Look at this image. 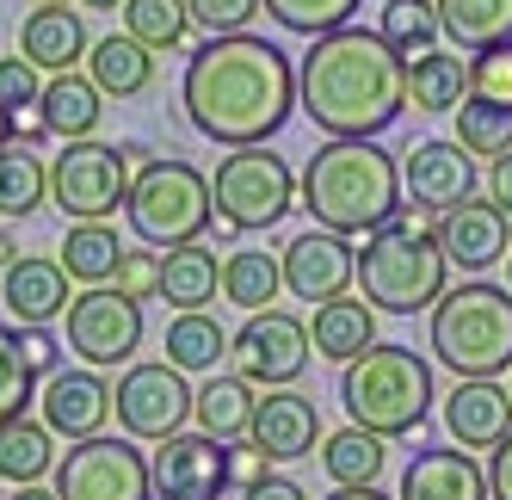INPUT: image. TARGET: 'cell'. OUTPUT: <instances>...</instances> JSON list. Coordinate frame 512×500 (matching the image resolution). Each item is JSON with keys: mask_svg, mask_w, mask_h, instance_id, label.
Returning <instances> with one entry per match:
<instances>
[{"mask_svg": "<svg viewBox=\"0 0 512 500\" xmlns=\"http://www.w3.org/2000/svg\"><path fill=\"white\" fill-rule=\"evenodd\" d=\"M179 99H186V118L204 142L247 149V142L278 136L284 118L297 112V68L272 38L223 31V38H204L192 50Z\"/></svg>", "mask_w": 512, "mask_h": 500, "instance_id": "1", "label": "cell"}, {"mask_svg": "<svg viewBox=\"0 0 512 500\" xmlns=\"http://www.w3.org/2000/svg\"><path fill=\"white\" fill-rule=\"evenodd\" d=\"M297 105L321 136H383L408 112V62L383 44V31L334 25L309 38L297 62Z\"/></svg>", "mask_w": 512, "mask_h": 500, "instance_id": "2", "label": "cell"}, {"mask_svg": "<svg viewBox=\"0 0 512 500\" xmlns=\"http://www.w3.org/2000/svg\"><path fill=\"white\" fill-rule=\"evenodd\" d=\"M297 204L321 229L371 235L401 204V161L371 136H327L297 173Z\"/></svg>", "mask_w": 512, "mask_h": 500, "instance_id": "3", "label": "cell"}, {"mask_svg": "<svg viewBox=\"0 0 512 500\" xmlns=\"http://www.w3.org/2000/svg\"><path fill=\"white\" fill-rule=\"evenodd\" d=\"M432 359L451 377H506L512 371V284H445V297L432 303V328H426Z\"/></svg>", "mask_w": 512, "mask_h": 500, "instance_id": "4", "label": "cell"}, {"mask_svg": "<svg viewBox=\"0 0 512 500\" xmlns=\"http://www.w3.org/2000/svg\"><path fill=\"white\" fill-rule=\"evenodd\" d=\"M432 365L420 359L414 346H364L358 359L340 365V402L352 414V426H371L383 439H408L426 426L432 414Z\"/></svg>", "mask_w": 512, "mask_h": 500, "instance_id": "5", "label": "cell"}, {"mask_svg": "<svg viewBox=\"0 0 512 500\" xmlns=\"http://www.w3.org/2000/svg\"><path fill=\"white\" fill-rule=\"evenodd\" d=\"M451 284V260L438 235H420V229H401L395 217L377 223L358 247V291L377 315H420L445 297Z\"/></svg>", "mask_w": 512, "mask_h": 500, "instance_id": "6", "label": "cell"}, {"mask_svg": "<svg viewBox=\"0 0 512 500\" xmlns=\"http://www.w3.org/2000/svg\"><path fill=\"white\" fill-rule=\"evenodd\" d=\"M124 217H130V235L142 247H186V241H204L210 235V173H198L192 161H142L136 180H130V198H124Z\"/></svg>", "mask_w": 512, "mask_h": 500, "instance_id": "7", "label": "cell"}, {"mask_svg": "<svg viewBox=\"0 0 512 500\" xmlns=\"http://www.w3.org/2000/svg\"><path fill=\"white\" fill-rule=\"evenodd\" d=\"M210 204L216 217L235 223L241 235L247 229H278L290 217V204H297V173L278 149L266 142H247V149H229L210 173Z\"/></svg>", "mask_w": 512, "mask_h": 500, "instance_id": "8", "label": "cell"}, {"mask_svg": "<svg viewBox=\"0 0 512 500\" xmlns=\"http://www.w3.org/2000/svg\"><path fill=\"white\" fill-rule=\"evenodd\" d=\"M130 180H136V167L118 142L75 136V142H62L56 161H50V204L68 223H105V217L124 210Z\"/></svg>", "mask_w": 512, "mask_h": 500, "instance_id": "9", "label": "cell"}, {"mask_svg": "<svg viewBox=\"0 0 512 500\" xmlns=\"http://www.w3.org/2000/svg\"><path fill=\"white\" fill-rule=\"evenodd\" d=\"M50 488L62 500H155L149 457L112 433L68 445V457H56V470H50Z\"/></svg>", "mask_w": 512, "mask_h": 500, "instance_id": "10", "label": "cell"}, {"mask_svg": "<svg viewBox=\"0 0 512 500\" xmlns=\"http://www.w3.org/2000/svg\"><path fill=\"white\" fill-rule=\"evenodd\" d=\"M142 346V303L124 297L118 284H87L68 297V352L93 371H118Z\"/></svg>", "mask_w": 512, "mask_h": 500, "instance_id": "11", "label": "cell"}, {"mask_svg": "<svg viewBox=\"0 0 512 500\" xmlns=\"http://www.w3.org/2000/svg\"><path fill=\"white\" fill-rule=\"evenodd\" d=\"M309 321H297L290 309H253L241 321V334H229V359L247 383H260V389H284V383H297L309 371Z\"/></svg>", "mask_w": 512, "mask_h": 500, "instance_id": "12", "label": "cell"}, {"mask_svg": "<svg viewBox=\"0 0 512 500\" xmlns=\"http://www.w3.org/2000/svg\"><path fill=\"white\" fill-rule=\"evenodd\" d=\"M112 414L130 439L142 445H161L167 433H179V426L192 420V383L179 365H130L112 389Z\"/></svg>", "mask_w": 512, "mask_h": 500, "instance_id": "13", "label": "cell"}, {"mask_svg": "<svg viewBox=\"0 0 512 500\" xmlns=\"http://www.w3.org/2000/svg\"><path fill=\"white\" fill-rule=\"evenodd\" d=\"M278 266H284V291H290V297L327 303V297H346L352 284H358V247H352V235L315 223L309 235L284 241Z\"/></svg>", "mask_w": 512, "mask_h": 500, "instance_id": "14", "label": "cell"}, {"mask_svg": "<svg viewBox=\"0 0 512 500\" xmlns=\"http://www.w3.org/2000/svg\"><path fill=\"white\" fill-rule=\"evenodd\" d=\"M149 476H155V494L167 500H216L229 494V470H223V439L216 433H167L149 457Z\"/></svg>", "mask_w": 512, "mask_h": 500, "instance_id": "15", "label": "cell"}, {"mask_svg": "<svg viewBox=\"0 0 512 500\" xmlns=\"http://www.w3.org/2000/svg\"><path fill=\"white\" fill-rule=\"evenodd\" d=\"M38 420L50 426L56 439H93V433H105V420H112V383H105L93 365H81V371H68V365H56L44 383H38Z\"/></svg>", "mask_w": 512, "mask_h": 500, "instance_id": "16", "label": "cell"}, {"mask_svg": "<svg viewBox=\"0 0 512 500\" xmlns=\"http://www.w3.org/2000/svg\"><path fill=\"white\" fill-rule=\"evenodd\" d=\"M512 217L494 204V198H463L451 210H438V247H445V260L463 266V272H488L512 254Z\"/></svg>", "mask_w": 512, "mask_h": 500, "instance_id": "17", "label": "cell"}, {"mask_svg": "<svg viewBox=\"0 0 512 500\" xmlns=\"http://www.w3.org/2000/svg\"><path fill=\"white\" fill-rule=\"evenodd\" d=\"M401 198L408 204H426V210H451L463 198H475V155L451 136H432V142H414L408 161H401Z\"/></svg>", "mask_w": 512, "mask_h": 500, "instance_id": "18", "label": "cell"}, {"mask_svg": "<svg viewBox=\"0 0 512 500\" xmlns=\"http://www.w3.org/2000/svg\"><path fill=\"white\" fill-rule=\"evenodd\" d=\"M395 500H488V463H475L469 445H426L408 457Z\"/></svg>", "mask_w": 512, "mask_h": 500, "instance_id": "19", "label": "cell"}, {"mask_svg": "<svg viewBox=\"0 0 512 500\" xmlns=\"http://www.w3.org/2000/svg\"><path fill=\"white\" fill-rule=\"evenodd\" d=\"M68 278L62 260H38V254H19L7 272H0V303L19 328H50V321L68 315Z\"/></svg>", "mask_w": 512, "mask_h": 500, "instance_id": "20", "label": "cell"}, {"mask_svg": "<svg viewBox=\"0 0 512 500\" xmlns=\"http://www.w3.org/2000/svg\"><path fill=\"white\" fill-rule=\"evenodd\" d=\"M247 439L260 445L272 463H297L321 445V414L309 396H297V389H278V396H260V408H253V426H247Z\"/></svg>", "mask_w": 512, "mask_h": 500, "instance_id": "21", "label": "cell"}, {"mask_svg": "<svg viewBox=\"0 0 512 500\" xmlns=\"http://www.w3.org/2000/svg\"><path fill=\"white\" fill-rule=\"evenodd\" d=\"M445 433L451 445H500L512 433V396L494 383V377H457V389L445 396Z\"/></svg>", "mask_w": 512, "mask_h": 500, "instance_id": "22", "label": "cell"}, {"mask_svg": "<svg viewBox=\"0 0 512 500\" xmlns=\"http://www.w3.org/2000/svg\"><path fill=\"white\" fill-rule=\"evenodd\" d=\"M87 50H93V38L68 0L62 7H31V19L19 25V56L31 68H44V75H62V68L87 62Z\"/></svg>", "mask_w": 512, "mask_h": 500, "instance_id": "23", "label": "cell"}, {"mask_svg": "<svg viewBox=\"0 0 512 500\" xmlns=\"http://www.w3.org/2000/svg\"><path fill=\"white\" fill-rule=\"evenodd\" d=\"M38 118L56 142H75V136H93L99 118H105V93L93 87V75H81V68H62V75L44 81L38 93Z\"/></svg>", "mask_w": 512, "mask_h": 500, "instance_id": "24", "label": "cell"}, {"mask_svg": "<svg viewBox=\"0 0 512 500\" xmlns=\"http://www.w3.org/2000/svg\"><path fill=\"white\" fill-rule=\"evenodd\" d=\"M253 408H260V383H247L241 371H210V383L192 389V420L223 445L253 426Z\"/></svg>", "mask_w": 512, "mask_h": 500, "instance_id": "25", "label": "cell"}, {"mask_svg": "<svg viewBox=\"0 0 512 500\" xmlns=\"http://www.w3.org/2000/svg\"><path fill=\"white\" fill-rule=\"evenodd\" d=\"M87 75L105 99H136V93L155 87V50L136 44L130 31H112V38H99L87 50Z\"/></svg>", "mask_w": 512, "mask_h": 500, "instance_id": "26", "label": "cell"}, {"mask_svg": "<svg viewBox=\"0 0 512 500\" xmlns=\"http://www.w3.org/2000/svg\"><path fill=\"white\" fill-rule=\"evenodd\" d=\"M309 340H315L321 359L346 365V359H358L364 346H377V309L364 297H327V303H315Z\"/></svg>", "mask_w": 512, "mask_h": 500, "instance_id": "27", "label": "cell"}, {"mask_svg": "<svg viewBox=\"0 0 512 500\" xmlns=\"http://www.w3.org/2000/svg\"><path fill=\"white\" fill-rule=\"evenodd\" d=\"M216 291H223V266H216V247L186 241V247H167L161 260V303L179 309H210Z\"/></svg>", "mask_w": 512, "mask_h": 500, "instance_id": "28", "label": "cell"}, {"mask_svg": "<svg viewBox=\"0 0 512 500\" xmlns=\"http://www.w3.org/2000/svg\"><path fill=\"white\" fill-rule=\"evenodd\" d=\"M469 99V62L457 50H426L408 62V105L426 118H445Z\"/></svg>", "mask_w": 512, "mask_h": 500, "instance_id": "29", "label": "cell"}, {"mask_svg": "<svg viewBox=\"0 0 512 500\" xmlns=\"http://www.w3.org/2000/svg\"><path fill=\"white\" fill-rule=\"evenodd\" d=\"M389 463V439L371 426H340V433H321V470L334 488H364L377 482Z\"/></svg>", "mask_w": 512, "mask_h": 500, "instance_id": "30", "label": "cell"}, {"mask_svg": "<svg viewBox=\"0 0 512 500\" xmlns=\"http://www.w3.org/2000/svg\"><path fill=\"white\" fill-rule=\"evenodd\" d=\"M50 470H56V433L44 420L19 414V420L0 426V482L25 488V482H44Z\"/></svg>", "mask_w": 512, "mask_h": 500, "instance_id": "31", "label": "cell"}, {"mask_svg": "<svg viewBox=\"0 0 512 500\" xmlns=\"http://www.w3.org/2000/svg\"><path fill=\"white\" fill-rule=\"evenodd\" d=\"M223 359H229V334L210 309H179L167 321V365L210 377V371H223Z\"/></svg>", "mask_w": 512, "mask_h": 500, "instance_id": "32", "label": "cell"}, {"mask_svg": "<svg viewBox=\"0 0 512 500\" xmlns=\"http://www.w3.org/2000/svg\"><path fill=\"white\" fill-rule=\"evenodd\" d=\"M438 7V31L457 50H488L512 38V0H432Z\"/></svg>", "mask_w": 512, "mask_h": 500, "instance_id": "33", "label": "cell"}, {"mask_svg": "<svg viewBox=\"0 0 512 500\" xmlns=\"http://www.w3.org/2000/svg\"><path fill=\"white\" fill-rule=\"evenodd\" d=\"M278 291H284V266H278V254H266V247H235L223 260V297L235 309H247V315L272 309Z\"/></svg>", "mask_w": 512, "mask_h": 500, "instance_id": "34", "label": "cell"}, {"mask_svg": "<svg viewBox=\"0 0 512 500\" xmlns=\"http://www.w3.org/2000/svg\"><path fill=\"white\" fill-rule=\"evenodd\" d=\"M44 198H50V167L31 155L25 142H7V149H0V217L25 223Z\"/></svg>", "mask_w": 512, "mask_h": 500, "instance_id": "35", "label": "cell"}, {"mask_svg": "<svg viewBox=\"0 0 512 500\" xmlns=\"http://www.w3.org/2000/svg\"><path fill=\"white\" fill-rule=\"evenodd\" d=\"M56 260H62V272L75 278V284H112V272H118V260H124L118 229H105V223H75Z\"/></svg>", "mask_w": 512, "mask_h": 500, "instance_id": "36", "label": "cell"}, {"mask_svg": "<svg viewBox=\"0 0 512 500\" xmlns=\"http://www.w3.org/2000/svg\"><path fill=\"white\" fill-rule=\"evenodd\" d=\"M377 31H383V44L401 62L438 50V38H445V31H438V7H432V0H389L383 19H377Z\"/></svg>", "mask_w": 512, "mask_h": 500, "instance_id": "37", "label": "cell"}, {"mask_svg": "<svg viewBox=\"0 0 512 500\" xmlns=\"http://www.w3.org/2000/svg\"><path fill=\"white\" fill-rule=\"evenodd\" d=\"M124 31L149 50H179L192 31L186 0H124Z\"/></svg>", "mask_w": 512, "mask_h": 500, "instance_id": "38", "label": "cell"}, {"mask_svg": "<svg viewBox=\"0 0 512 500\" xmlns=\"http://www.w3.org/2000/svg\"><path fill=\"white\" fill-rule=\"evenodd\" d=\"M451 118H457V142H463L469 155H488L494 161V155L512 149V105H494V99H475L469 93Z\"/></svg>", "mask_w": 512, "mask_h": 500, "instance_id": "39", "label": "cell"}, {"mask_svg": "<svg viewBox=\"0 0 512 500\" xmlns=\"http://www.w3.org/2000/svg\"><path fill=\"white\" fill-rule=\"evenodd\" d=\"M31 402H38V377L19 352V328H0V426L31 414Z\"/></svg>", "mask_w": 512, "mask_h": 500, "instance_id": "40", "label": "cell"}, {"mask_svg": "<svg viewBox=\"0 0 512 500\" xmlns=\"http://www.w3.org/2000/svg\"><path fill=\"white\" fill-rule=\"evenodd\" d=\"M266 13L284 31H297V38H321V31H334V25H352L358 0H266Z\"/></svg>", "mask_w": 512, "mask_h": 500, "instance_id": "41", "label": "cell"}, {"mask_svg": "<svg viewBox=\"0 0 512 500\" xmlns=\"http://www.w3.org/2000/svg\"><path fill=\"white\" fill-rule=\"evenodd\" d=\"M469 93L494 99V105H512V38L469 56Z\"/></svg>", "mask_w": 512, "mask_h": 500, "instance_id": "42", "label": "cell"}, {"mask_svg": "<svg viewBox=\"0 0 512 500\" xmlns=\"http://www.w3.org/2000/svg\"><path fill=\"white\" fill-rule=\"evenodd\" d=\"M186 13L204 38H223V31H253V19L266 13V0H186Z\"/></svg>", "mask_w": 512, "mask_h": 500, "instance_id": "43", "label": "cell"}, {"mask_svg": "<svg viewBox=\"0 0 512 500\" xmlns=\"http://www.w3.org/2000/svg\"><path fill=\"white\" fill-rule=\"evenodd\" d=\"M112 284L124 297H161V254L155 247H124V260H118V272H112Z\"/></svg>", "mask_w": 512, "mask_h": 500, "instance_id": "44", "label": "cell"}, {"mask_svg": "<svg viewBox=\"0 0 512 500\" xmlns=\"http://www.w3.org/2000/svg\"><path fill=\"white\" fill-rule=\"evenodd\" d=\"M44 93V68H31L25 56H0V105L7 112H25Z\"/></svg>", "mask_w": 512, "mask_h": 500, "instance_id": "45", "label": "cell"}, {"mask_svg": "<svg viewBox=\"0 0 512 500\" xmlns=\"http://www.w3.org/2000/svg\"><path fill=\"white\" fill-rule=\"evenodd\" d=\"M223 470H229V488H235V494H247L253 482H266V476H272V457L241 433V439H229V445H223Z\"/></svg>", "mask_w": 512, "mask_h": 500, "instance_id": "46", "label": "cell"}, {"mask_svg": "<svg viewBox=\"0 0 512 500\" xmlns=\"http://www.w3.org/2000/svg\"><path fill=\"white\" fill-rule=\"evenodd\" d=\"M19 352H25V365H31V377H38V383L62 365V346L50 340V328H19Z\"/></svg>", "mask_w": 512, "mask_h": 500, "instance_id": "47", "label": "cell"}, {"mask_svg": "<svg viewBox=\"0 0 512 500\" xmlns=\"http://www.w3.org/2000/svg\"><path fill=\"white\" fill-rule=\"evenodd\" d=\"M488 500H512V433L488 457Z\"/></svg>", "mask_w": 512, "mask_h": 500, "instance_id": "48", "label": "cell"}, {"mask_svg": "<svg viewBox=\"0 0 512 500\" xmlns=\"http://www.w3.org/2000/svg\"><path fill=\"white\" fill-rule=\"evenodd\" d=\"M241 500H309V488L290 482V476H266V482H253Z\"/></svg>", "mask_w": 512, "mask_h": 500, "instance_id": "49", "label": "cell"}, {"mask_svg": "<svg viewBox=\"0 0 512 500\" xmlns=\"http://www.w3.org/2000/svg\"><path fill=\"white\" fill-rule=\"evenodd\" d=\"M488 198L512 217V149L506 155H494V173H488Z\"/></svg>", "mask_w": 512, "mask_h": 500, "instance_id": "50", "label": "cell"}, {"mask_svg": "<svg viewBox=\"0 0 512 500\" xmlns=\"http://www.w3.org/2000/svg\"><path fill=\"white\" fill-rule=\"evenodd\" d=\"M7 500H62L56 488H44V482H25V488H13Z\"/></svg>", "mask_w": 512, "mask_h": 500, "instance_id": "51", "label": "cell"}, {"mask_svg": "<svg viewBox=\"0 0 512 500\" xmlns=\"http://www.w3.org/2000/svg\"><path fill=\"white\" fill-rule=\"evenodd\" d=\"M327 500H389V494H377V482H364V488H340V494H327Z\"/></svg>", "mask_w": 512, "mask_h": 500, "instance_id": "52", "label": "cell"}, {"mask_svg": "<svg viewBox=\"0 0 512 500\" xmlns=\"http://www.w3.org/2000/svg\"><path fill=\"white\" fill-rule=\"evenodd\" d=\"M13 260H19V241H13V235H7V229H0V272H7V266H13Z\"/></svg>", "mask_w": 512, "mask_h": 500, "instance_id": "53", "label": "cell"}, {"mask_svg": "<svg viewBox=\"0 0 512 500\" xmlns=\"http://www.w3.org/2000/svg\"><path fill=\"white\" fill-rule=\"evenodd\" d=\"M7 142H13V112L0 105V149H7Z\"/></svg>", "mask_w": 512, "mask_h": 500, "instance_id": "54", "label": "cell"}, {"mask_svg": "<svg viewBox=\"0 0 512 500\" xmlns=\"http://www.w3.org/2000/svg\"><path fill=\"white\" fill-rule=\"evenodd\" d=\"M81 7H93V13H118L124 0H81Z\"/></svg>", "mask_w": 512, "mask_h": 500, "instance_id": "55", "label": "cell"}, {"mask_svg": "<svg viewBox=\"0 0 512 500\" xmlns=\"http://www.w3.org/2000/svg\"><path fill=\"white\" fill-rule=\"evenodd\" d=\"M31 7H62V0H31Z\"/></svg>", "mask_w": 512, "mask_h": 500, "instance_id": "56", "label": "cell"}, {"mask_svg": "<svg viewBox=\"0 0 512 500\" xmlns=\"http://www.w3.org/2000/svg\"><path fill=\"white\" fill-rule=\"evenodd\" d=\"M506 278H512V254H506Z\"/></svg>", "mask_w": 512, "mask_h": 500, "instance_id": "57", "label": "cell"}, {"mask_svg": "<svg viewBox=\"0 0 512 500\" xmlns=\"http://www.w3.org/2000/svg\"><path fill=\"white\" fill-rule=\"evenodd\" d=\"M506 396H512V383H506Z\"/></svg>", "mask_w": 512, "mask_h": 500, "instance_id": "58", "label": "cell"}, {"mask_svg": "<svg viewBox=\"0 0 512 500\" xmlns=\"http://www.w3.org/2000/svg\"><path fill=\"white\" fill-rule=\"evenodd\" d=\"M155 500H167V494H155Z\"/></svg>", "mask_w": 512, "mask_h": 500, "instance_id": "59", "label": "cell"}]
</instances>
